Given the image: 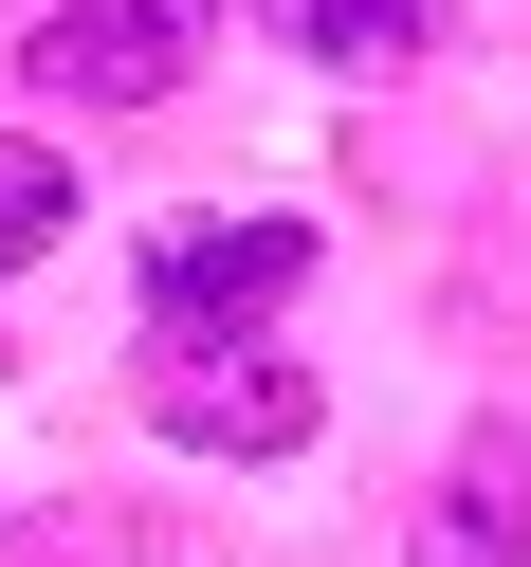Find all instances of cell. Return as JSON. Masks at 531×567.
Listing matches in <instances>:
<instances>
[{"instance_id": "4", "label": "cell", "mask_w": 531, "mask_h": 567, "mask_svg": "<svg viewBox=\"0 0 531 567\" xmlns=\"http://www.w3.org/2000/svg\"><path fill=\"white\" fill-rule=\"evenodd\" d=\"M404 567H531V421H477V440L440 457Z\"/></svg>"}, {"instance_id": "2", "label": "cell", "mask_w": 531, "mask_h": 567, "mask_svg": "<svg viewBox=\"0 0 531 567\" xmlns=\"http://www.w3.org/2000/svg\"><path fill=\"white\" fill-rule=\"evenodd\" d=\"M202 38H221V0H55L38 38H19V74L55 111H165L202 74Z\"/></svg>"}, {"instance_id": "1", "label": "cell", "mask_w": 531, "mask_h": 567, "mask_svg": "<svg viewBox=\"0 0 531 567\" xmlns=\"http://www.w3.org/2000/svg\"><path fill=\"white\" fill-rule=\"evenodd\" d=\"M147 421L184 457H294L312 421H330V384L275 330H147Z\"/></svg>"}, {"instance_id": "6", "label": "cell", "mask_w": 531, "mask_h": 567, "mask_svg": "<svg viewBox=\"0 0 531 567\" xmlns=\"http://www.w3.org/2000/svg\"><path fill=\"white\" fill-rule=\"evenodd\" d=\"M55 238H74V165H55L38 128H0V275H38Z\"/></svg>"}, {"instance_id": "5", "label": "cell", "mask_w": 531, "mask_h": 567, "mask_svg": "<svg viewBox=\"0 0 531 567\" xmlns=\"http://www.w3.org/2000/svg\"><path fill=\"white\" fill-rule=\"evenodd\" d=\"M458 0H257V38L312 55V74H404V55H440Z\"/></svg>"}, {"instance_id": "3", "label": "cell", "mask_w": 531, "mask_h": 567, "mask_svg": "<svg viewBox=\"0 0 531 567\" xmlns=\"http://www.w3.org/2000/svg\"><path fill=\"white\" fill-rule=\"evenodd\" d=\"M312 275V220H147V330H257L275 293Z\"/></svg>"}]
</instances>
